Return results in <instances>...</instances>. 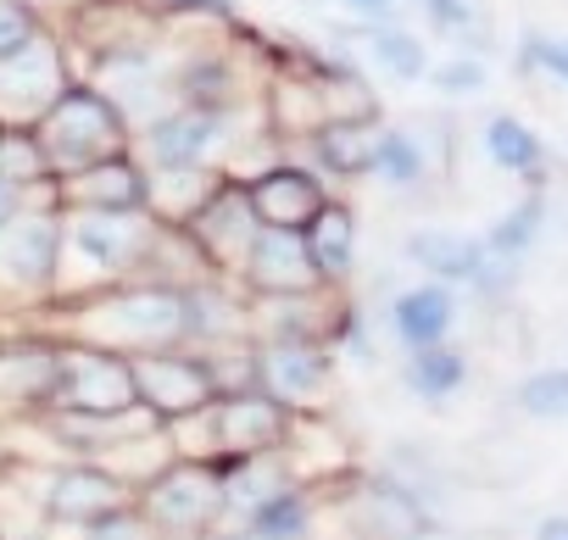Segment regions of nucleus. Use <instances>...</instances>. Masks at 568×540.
Here are the masks:
<instances>
[{"label": "nucleus", "instance_id": "nucleus-38", "mask_svg": "<svg viewBox=\"0 0 568 540\" xmlns=\"http://www.w3.org/2000/svg\"><path fill=\"white\" fill-rule=\"evenodd\" d=\"M429 29H440L446 40H474L485 29V7L479 0H418Z\"/></svg>", "mask_w": 568, "mask_h": 540}, {"label": "nucleus", "instance_id": "nucleus-22", "mask_svg": "<svg viewBox=\"0 0 568 540\" xmlns=\"http://www.w3.org/2000/svg\"><path fill=\"white\" fill-rule=\"evenodd\" d=\"M302 240H307V256L318 267V279L329 291H352V274H357V212H352V201L329 195L318 206V217L302 228Z\"/></svg>", "mask_w": 568, "mask_h": 540}, {"label": "nucleus", "instance_id": "nucleus-10", "mask_svg": "<svg viewBox=\"0 0 568 540\" xmlns=\"http://www.w3.org/2000/svg\"><path fill=\"white\" fill-rule=\"evenodd\" d=\"M129 368H134L140 407H145L156 424H179V418L206 412V407L217 401V385H212L206 351H195V346L151 351V357H129Z\"/></svg>", "mask_w": 568, "mask_h": 540}, {"label": "nucleus", "instance_id": "nucleus-4", "mask_svg": "<svg viewBox=\"0 0 568 540\" xmlns=\"http://www.w3.org/2000/svg\"><path fill=\"white\" fill-rule=\"evenodd\" d=\"M134 507L162 529V540H206L229 523L223 507V462L173 457L151 485L134 490Z\"/></svg>", "mask_w": 568, "mask_h": 540}, {"label": "nucleus", "instance_id": "nucleus-17", "mask_svg": "<svg viewBox=\"0 0 568 540\" xmlns=\"http://www.w3.org/2000/svg\"><path fill=\"white\" fill-rule=\"evenodd\" d=\"M291 407L273 401L267 390H245V396H217L212 401V429H217V462H240V457H262L278 451L291 435Z\"/></svg>", "mask_w": 568, "mask_h": 540}, {"label": "nucleus", "instance_id": "nucleus-26", "mask_svg": "<svg viewBox=\"0 0 568 540\" xmlns=\"http://www.w3.org/2000/svg\"><path fill=\"white\" fill-rule=\"evenodd\" d=\"M468 374H474V363H468V351L452 346V340L402 357V385H407V396H418V401H429V407H446L452 396H463Z\"/></svg>", "mask_w": 568, "mask_h": 540}, {"label": "nucleus", "instance_id": "nucleus-27", "mask_svg": "<svg viewBox=\"0 0 568 540\" xmlns=\"http://www.w3.org/2000/svg\"><path fill=\"white\" fill-rule=\"evenodd\" d=\"M346 40L368 45V62L396 84H424L429 79V45L402 23H357V34H346Z\"/></svg>", "mask_w": 568, "mask_h": 540}, {"label": "nucleus", "instance_id": "nucleus-15", "mask_svg": "<svg viewBox=\"0 0 568 540\" xmlns=\"http://www.w3.org/2000/svg\"><path fill=\"white\" fill-rule=\"evenodd\" d=\"M51 201L62 212H151V167L134 151H123L84 173L57 179Z\"/></svg>", "mask_w": 568, "mask_h": 540}, {"label": "nucleus", "instance_id": "nucleus-36", "mask_svg": "<svg viewBox=\"0 0 568 540\" xmlns=\"http://www.w3.org/2000/svg\"><path fill=\"white\" fill-rule=\"evenodd\" d=\"M518 68L524 73H546L551 84L568 90V34H524L518 40Z\"/></svg>", "mask_w": 568, "mask_h": 540}, {"label": "nucleus", "instance_id": "nucleus-3", "mask_svg": "<svg viewBox=\"0 0 568 540\" xmlns=\"http://www.w3.org/2000/svg\"><path fill=\"white\" fill-rule=\"evenodd\" d=\"M34 140H40L51 173L68 179V173H84V167L106 162V156L134 151V123L123 118V106H118L106 90L73 79V84L57 95V106L34 123Z\"/></svg>", "mask_w": 568, "mask_h": 540}, {"label": "nucleus", "instance_id": "nucleus-30", "mask_svg": "<svg viewBox=\"0 0 568 540\" xmlns=\"http://www.w3.org/2000/svg\"><path fill=\"white\" fill-rule=\"evenodd\" d=\"M540 228H546V195L540 190H529L524 201H513L479 240H485V251L490 256H501V262H524L529 251H535V240H540Z\"/></svg>", "mask_w": 568, "mask_h": 540}, {"label": "nucleus", "instance_id": "nucleus-5", "mask_svg": "<svg viewBox=\"0 0 568 540\" xmlns=\"http://www.w3.org/2000/svg\"><path fill=\"white\" fill-rule=\"evenodd\" d=\"M57 256H62V212L57 201L29 206L0 228V313H34L57 302Z\"/></svg>", "mask_w": 568, "mask_h": 540}, {"label": "nucleus", "instance_id": "nucleus-33", "mask_svg": "<svg viewBox=\"0 0 568 540\" xmlns=\"http://www.w3.org/2000/svg\"><path fill=\"white\" fill-rule=\"evenodd\" d=\"M206 368H212L217 396H245V390H262L256 340H229V346H212V351H206Z\"/></svg>", "mask_w": 568, "mask_h": 540}, {"label": "nucleus", "instance_id": "nucleus-45", "mask_svg": "<svg viewBox=\"0 0 568 540\" xmlns=\"http://www.w3.org/2000/svg\"><path fill=\"white\" fill-rule=\"evenodd\" d=\"M418 540H446V534H440V529H435V534H418Z\"/></svg>", "mask_w": 568, "mask_h": 540}, {"label": "nucleus", "instance_id": "nucleus-39", "mask_svg": "<svg viewBox=\"0 0 568 540\" xmlns=\"http://www.w3.org/2000/svg\"><path fill=\"white\" fill-rule=\"evenodd\" d=\"M84 540H162V529L129 501V507H118V512H106V518H95L90 529H84Z\"/></svg>", "mask_w": 568, "mask_h": 540}, {"label": "nucleus", "instance_id": "nucleus-13", "mask_svg": "<svg viewBox=\"0 0 568 540\" xmlns=\"http://www.w3.org/2000/svg\"><path fill=\"white\" fill-rule=\"evenodd\" d=\"M256 368L273 401H284L291 412H324V401L335 396L341 363L318 340H256Z\"/></svg>", "mask_w": 568, "mask_h": 540}, {"label": "nucleus", "instance_id": "nucleus-12", "mask_svg": "<svg viewBox=\"0 0 568 540\" xmlns=\"http://www.w3.org/2000/svg\"><path fill=\"white\" fill-rule=\"evenodd\" d=\"M62 385V335H0V412L45 418Z\"/></svg>", "mask_w": 568, "mask_h": 540}, {"label": "nucleus", "instance_id": "nucleus-18", "mask_svg": "<svg viewBox=\"0 0 568 540\" xmlns=\"http://www.w3.org/2000/svg\"><path fill=\"white\" fill-rule=\"evenodd\" d=\"M240 291L245 296H307V291H329V285L318 279L307 240L296 228H256L251 256L240 267Z\"/></svg>", "mask_w": 568, "mask_h": 540}, {"label": "nucleus", "instance_id": "nucleus-1", "mask_svg": "<svg viewBox=\"0 0 568 540\" xmlns=\"http://www.w3.org/2000/svg\"><path fill=\"white\" fill-rule=\"evenodd\" d=\"M62 340H84L118 357H151V351H179L190 346V285H162V279H129L84 302H57Z\"/></svg>", "mask_w": 568, "mask_h": 540}, {"label": "nucleus", "instance_id": "nucleus-25", "mask_svg": "<svg viewBox=\"0 0 568 540\" xmlns=\"http://www.w3.org/2000/svg\"><path fill=\"white\" fill-rule=\"evenodd\" d=\"M479 151H485L490 167H501V173H513V179H529V184L546 179V140H540L524 118H513V112H496V118L479 129Z\"/></svg>", "mask_w": 568, "mask_h": 540}, {"label": "nucleus", "instance_id": "nucleus-40", "mask_svg": "<svg viewBox=\"0 0 568 540\" xmlns=\"http://www.w3.org/2000/svg\"><path fill=\"white\" fill-rule=\"evenodd\" d=\"M168 12L179 18H206V23H229L234 18V0H162Z\"/></svg>", "mask_w": 568, "mask_h": 540}, {"label": "nucleus", "instance_id": "nucleus-23", "mask_svg": "<svg viewBox=\"0 0 568 540\" xmlns=\"http://www.w3.org/2000/svg\"><path fill=\"white\" fill-rule=\"evenodd\" d=\"M318 496H324V490L284 479V485H278V490H267L256 507H245V518H240L234 529H245L251 540H313L318 512H324V501H318Z\"/></svg>", "mask_w": 568, "mask_h": 540}, {"label": "nucleus", "instance_id": "nucleus-44", "mask_svg": "<svg viewBox=\"0 0 568 540\" xmlns=\"http://www.w3.org/2000/svg\"><path fill=\"white\" fill-rule=\"evenodd\" d=\"M206 540H251L245 529H217V534H206Z\"/></svg>", "mask_w": 568, "mask_h": 540}, {"label": "nucleus", "instance_id": "nucleus-42", "mask_svg": "<svg viewBox=\"0 0 568 540\" xmlns=\"http://www.w3.org/2000/svg\"><path fill=\"white\" fill-rule=\"evenodd\" d=\"M341 7L357 18V23H390V12H396V0H341Z\"/></svg>", "mask_w": 568, "mask_h": 540}, {"label": "nucleus", "instance_id": "nucleus-11", "mask_svg": "<svg viewBox=\"0 0 568 540\" xmlns=\"http://www.w3.org/2000/svg\"><path fill=\"white\" fill-rule=\"evenodd\" d=\"M73 84V62H68V45L57 34H40L29 51L0 62V123L12 129H34L57 95Z\"/></svg>", "mask_w": 568, "mask_h": 540}, {"label": "nucleus", "instance_id": "nucleus-41", "mask_svg": "<svg viewBox=\"0 0 568 540\" xmlns=\"http://www.w3.org/2000/svg\"><path fill=\"white\" fill-rule=\"evenodd\" d=\"M29 206H40L34 195H23L18 184H7V179H0V228H7V223H18Z\"/></svg>", "mask_w": 568, "mask_h": 540}, {"label": "nucleus", "instance_id": "nucleus-37", "mask_svg": "<svg viewBox=\"0 0 568 540\" xmlns=\"http://www.w3.org/2000/svg\"><path fill=\"white\" fill-rule=\"evenodd\" d=\"M40 34H51V29H45V18L34 12V0H0V62L18 57V51H29Z\"/></svg>", "mask_w": 568, "mask_h": 540}, {"label": "nucleus", "instance_id": "nucleus-29", "mask_svg": "<svg viewBox=\"0 0 568 540\" xmlns=\"http://www.w3.org/2000/svg\"><path fill=\"white\" fill-rule=\"evenodd\" d=\"M0 179L18 184V190H23V195H34V201H51L57 173H51V162H45V151H40L34 129H12V123H0Z\"/></svg>", "mask_w": 568, "mask_h": 540}, {"label": "nucleus", "instance_id": "nucleus-19", "mask_svg": "<svg viewBox=\"0 0 568 540\" xmlns=\"http://www.w3.org/2000/svg\"><path fill=\"white\" fill-rule=\"evenodd\" d=\"M173 101L201 106V112H245L256 101V84L240 68V57L217 45V51H195L173 68Z\"/></svg>", "mask_w": 568, "mask_h": 540}, {"label": "nucleus", "instance_id": "nucleus-2", "mask_svg": "<svg viewBox=\"0 0 568 540\" xmlns=\"http://www.w3.org/2000/svg\"><path fill=\"white\" fill-rule=\"evenodd\" d=\"M156 234H162V223L151 212H62L57 302H84V296H101L112 285L145 279Z\"/></svg>", "mask_w": 568, "mask_h": 540}, {"label": "nucleus", "instance_id": "nucleus-31", "mask_svg": "<svg viewBox=\"0 0 568 540\" xmlns=\"http://www.w3.org/2000/svg\"><path fill=\"white\" fill-rule=\"evenodd\" d=\"M223 173H206V167H162L151 173V217L156 223H184L217 184Z\"/></svg>", "mask_w": 568, "mask_h": 540}, {"label": "nucleus", "instance_id": "nucleus-28", "mask_svg": "<svg viewBox=\"0 0 568 540\" xmlns=\"http://www.w3.org/2000/svg\"><path fill=\"white\" fill-rule=\"evenodd\" d=\"M429 151H424V140L413 134V129H396V123H379L374 129V162H368V179H379L385 190H396V195H413V190H424V179H429Z\"/></svg>", "mask_w": 568, "mask_h": 540}, {"label": "nucleus", "instance_id": "nucleus-16", "mask_svg": "<svg viewBox=\"0 0 568 540\" xmlns=\"http://www.w3.org/2000/svg\"><path fill=\"white\" fill-rule=\"evenodd\" d=\"M245 195H251V212L262 228H307L318 217V206L329 201V179L318 167H302V162H273L262 173L245 179Z\"/></svg>", "mask_w": 568, "mask_h": 540}, {"label": "nucleus", "instance_id": "nucleus-34", "mask_svg": "<svg viewBox=\"0 0 568 540\" xmlns=\"http://www.w3.org/2000/svg\"><path fill=\"white\" fill-rule=\"evenodd\" d=\"M490 84V62L479 51H452L446 62H429V90L446 101H468Z\"/></svg>", "mask_w": 568, "mask_h": 540}, {"label": "nucleus", "instance_id": "nucleus-6", "mask_svg": "<svg viewBox=\"0 0 568 540\" xmlns=\"http://www.w3.org/2000/svg\"><path fill=\"white\" fill-rule=\"evenodd\" d=\"M240 112H201V106H168L151 123L134 129V156L162 173V167H206L223 173L229 151L240 145Z\"/></svg>", "mask_w": 568, "mask_h": 540}, {"label": "nucleus", "instance_id": "nucleus-32", "mask_svg": "<svg viewBox=\"0 0 568 540\" xmlns=\"http://www.w3.org/2000/svg\"><path fill=\"white\" fill-rule=\"evenodd\" d=\"M518 412L535 418V424H568V363H551V368H529L513 390Z\"/></svg>", "mask_w": 568, "mask_h": 540}, {"label": "nucleus", "instance_id": "nucleus-35", "mask_svg": "<svg viewBox=\"0 0 568 540\" xmlns=\"http://www.w3.org/2000/svg\"><path fill=\"white\" fill-rule=\"evenodd\" d=\"M329 351H335V363H357V368H374V363H379L374 329H368V318H363L357 302H346V313H341V324H335V335H329Z\"/></svg>", "mask_w": 568, "mask_h": 540}, {"label": "nucleus", "instance_id": "nucleus-9", "mask_svg": "<svg viewBox=\"0 0 568 540\" xmlns=\"http://www.w3.org/2000/svg\"><path fill=\"white\" fill-rule=\"evenodd\" d=\"M190 240H195V251L206 256V267L217 279H234L240 285V267H245V256H251V240H256V212H251V195H245V184L240 179H217L212 184V195L179 223Z\"/></svg>", "mask_w": 568, "mask_h": 540}, {"label": "nucleus", "instance_id": "nucleus-20", "mask_svg": "<svg viewBox=\"0 0 568 540\" xmlns=\"http://www.w3.org/2000/svg\"><path fill=\"white\" fill-rule=\"evenodd\" d=\"M457 318H463L457 291H452V285H435V279L396 291L390 307H385V329H390V340H396L402 351L446 346V340L457 335Z\"/></svg>", "mask_w": 568, "mask_h": 540}, {"label": "nucleus", "instance_id": "nucleus-14", "mask_svg": "<svg viewBox=\"0 0 568 540\" xmlns=\"http://www.w3.org/2000/svg\"><path fill=\"white\" fill-rule=\"evenodd\" d=\"M34 501H40V518H45V523L90 529L95 518L129 507L134 490H129L112 468H101V462H90V457H73V462H62V468H51V473L40 479V496H34Z\"/></svg>", "mask_w": 568, "mask_h": 540}, {"label": "nucleus", "instance_id": "nucleus-8", "mask_svg": "<svg viewBox=\"0 0 568 540\" xmlns=\"http://www.w3.org/2000/svg\"><path fill=\"white\" fill-rule=\"evenodd\" d=\"M140 407L134 390V368L118 351L84 346V340H62V385H57V407L68 418H123Z\"/></svg>", "mask_w": 568, "mask_h": 540}, {"label": "nucleus", "instance_id": "nucleus-7", "mask_svg": "<svg viewBox=\"0 0 568 540\" xmlns=\"http://www.w3.org/2000/svg\"><path fill=\"white\" fill-rule=\"evenodd\" d=\"M341 490V512H346V523H352V534L346 540H418V534H435L440 523H435V507L413 490V485H402L385 462L379 468H357L346 485H335Z\"/></svg>", "mask_w": 568, "mask_h": 540}, {"label": "nucleus", "instance_id": "nucleus-21", "mask_svg": "<svg viewBox=\"0 0 568 540\" xmlns=\"http://www.w3.org/2000/svg\"><path fill=\"white\" fill-rule=\"evenodd\" d=\"M402 256L418 267V274H429L435 285H452V291H468L479 279L485 267V240L479 234H457V228H413L402 240Z\"/></svg>", "mask_w": 568, "mask_h": 540}, {"label": "nucleus", "instance_id": "nucleus-43", "mask_svg": "<svg viewBox=\"0 0 568 540\" xmlns=\"http://www.w3.org/2000/svg\"><path fill=\"white\" fill-rule=\"evenodd\" d=\"M535 540H568V512H546L535 523Z\"/></svg>", "mask_w": 568, "mask_h": 540}, {"label": "nucleus", "instance_id": "nucleus-24", "mask_svg": "<svg viewBox=\"0 0 568 540\" xmlns=\"http://www.w3.org/2000/svg\"><path fill=\"white\" fill-rule=\"evenodd\" d=\"M374 129H379V123H363V118H324L302 145L313 151V167H318L324 179H368Z\"/></svg>", "mask_w": 568, "mask_h": 540}]
</instances>
